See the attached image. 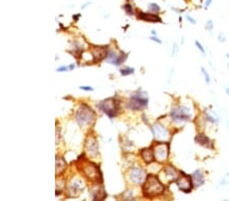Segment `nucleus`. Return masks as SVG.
Here are the masks:
<instances>
[{
  "label": "nucleus",
  "mask_w": 229,
  "mask_h": 201,
  "mask_svg": "<svg viewBox=\"0 0 229 201\" xmlns=\"http://www.w3.org/2000/svg\"><path fill=\"white\" fill-rule=\"evenodd\" d=\"M165 191L164 185L160 182L156 176L150 175L147 177L146 181L143 185V193L147 198H154L160 196Z\"/></svg>",
  "instance_id": "1"
},
{
  "label": "nucleus",
  "mask_w": 229,
  "mask_h": 201,
  "mask_svg": "<svg viewBox=\"0 0 229 201\" xmlns=\"http://www.w3.org/2000/svg\"><path fill=\"white\" fill-rule=\"evenodd\" d=\"M75 117L77 124L81 127H84V126H90L91 124H93V122L96 119V115L95 112L88 105L81 104L75 111Z\"/></svg>",
  "instance_id": "2"
},
{
  "label": "nucleus",
  "mask_w": 229,
  "mask_h": 201,
  "mask_svg": "<svg viewBox=\"0 0 229 201\" xmlns=\"http://www.w3.org/2000/svg\"><path fill=\"white\" fill-rule=\"evenodd\" d=\"M171 120L175 123H182L191 119V111L186 106H177L172 108L170 112Z\"/></svg>",
  "instance_id": "3"
},
{
  "label": "nucleus",
  "mask_w": 229,
  "mask_h": 201,
  "mask_svg": "<svg viewBox=\"0 0 229 201\" xmlns=\"http://www.w3.org/2000/svg\"><path fill=\"white\" fill-rule=\"evenodd\" d=\"M98 108L102 112H104L109 118H114L117 115L118 110H119V104L115 100V98H109V99L99 102Z\"/></svg>",
  "instance_id": "4"
},
{
  "label": "nucleus",
  "mask_w": 229,
  "mask_h": 201,
  "mask_svg": "<svg viewBox=\"0 0 229 201\" xmlns=\"http://www.w3.org/2000/svg\"><path fill=\"white\" fill-rule=\"evenodd\" d=\"M149 103V98L146 93H137L130 97L128 103V109L133 111H140L147 107Z\"/></svg>",
  "instance_id": "5"
},
{
  "label": "nucleus",
  "mask_w": 229,
  "mask_h": 201,
  "mask_svg": "<svg viewBox=\"0 0 229 201\" xmlns=\"http://www.w3.org/2000/svg\"><path fill=\"white\" fill-rule=\"evenodd\" d=\"M83 174L85 175V177H87L91 182L94 183H100L101 181V172L96 165H94L93 163L87 162L83 165L81 168Z\"/></svg>",
  "instance_id": "6"
},
{
  "label": "nucleus",
  "mask_w": 229,
  "mask_h": 201,
  "mask_svg": "<svg viewBox=\"0 0 229 201\" xmlns=\"http://www.w3.org/2000/svg\"><path fill=\"white\" fill-rule=\"evenodd\" d=\"M147 179V174L146 171L142 168L134 167L133 169H130L128 172V180L129 182H132L136 185H141L142 183H144Z\"/></svg>",
  "instance_id": "7"
},
{
  "label": "nucleus",
  "mask_w": 229,
  "mask_h": 201,
  "mask_svg": "<svg viewBox=\"0 0 229 201\" xmlns=\"http://www.w3.org/2000/svg\"><path fill=\"white\" fill-rule=\"evenodd\" d=\"M154 155L156 161L163 163L167 161L169 155V144L165 142H159L154 147Z\"/></svg>",
  "instance_id": "8"
},
{
  "label": "nucleus",
  "mask_w": 229,
  "mask_h": 201,
  "mask_svg": "<svg viewBox=\"0 0 229 201\" xmlns=\"http://www.w3.org/2000/svg\"><path fill=\"white\" fill-rule=\"evenodd\" d=\"M175 183H176L178 189L182 192H185V193H190L193 190V187H195L193 180H191V176L185 175L183 173H181V175L179 176V178Z\"/></svg>",
  "instance_id": "9"
},
{
  "label": "nucleus",
  "mask_w": 229,
  "mask_h": 201,
  "mask_svg": "<svg viewBox=\"0 0 229 201\" xmlns=\"http://www.w3.org/2000/svg\"><path fill=\"white\" fill-rule=\"evenodd\" d=\"M85 148L86 153L90 158H97L99 155V144H98L97 139L90 135V136L86 139L85 143Z\"/></svg>",
  "instance_id": "10"
},
{
  "label": "nucleus",
  "mask_w": 229,
  "mask_h": 201,
  "mask_svg": "<svg viewBox=\"0 0 229 201\" xmlns=\"http://www.w3.org/2000/svg\"><path fill=\"white\" fill-rule=\"evenodd\" d=\"M126 58H128V54H125V53H117L113 50H108L107 56H106V61L110 64L118 66V65L123 63Z\"/></svg>",
  "instance_id": "11"
},
{
  "label": "nucleus",
  "mask_w": 229,
  "mask_h": 201,
  "mask_svg": "<svg viewBox=\"0 0 229 201\" xmlns=\"http://www.w3.org/2000/svg\"><path fill=\"white\" fill-rule=\"evenodd\" d=\"M85 185L83 181L79 178H73L70 182H69L68 186H67V191L68 194L72 196V197H75V196H79L81 191L84 190Z\"/></svg>",
  "instance_id": "12"
},
{
  "label": "nucleus",
  "mask_w": 229,
  "mask_h": 201,
  "mask_svg": "<svg viewBox=\"0 0 229 201\" xmlns=\"http://www.w3.org/2000/svg\"><path fill=\"white\" fill-rule=\"evenodd\" d=\"M151 130H152L153 135L156 140L164 141L169 137V131L162 124H160V123H155V124L151 127Z\"/></svg>",
  "instance_id": "13"
},
{
  "label": "nucleus",
  "mask_w": 229,
  "mask_h": 201,
  "mask_svg": "<svg viewBox=\"0 0 229 201\" xmlns=\"http://www.w3.org/2000/svg\"><path fill=\"white\" fill-rule=\"evenodd\" d=\"M195 141L198 143V144L202 145L206 148H213L214 147V143L211 140L210 137H208L207 135L203 134V133H199L197 134V136L195 137Z\"/></svg>",
  "instance_id": "14"
},
{
  "label": "nucleus",
  "mask_w": 229,
  "mask_h": 201,
  "mask_svg": "<svg viewBox=\"0 0 229 201\" xmlns=\"http://www.w3.org/2000/svg\"><path fill=\"white\" fill-rule=\"evenodd\" d=\"M91 195H92L93 199H95V200H102L106 197V193L103 189V187L100 186L99 183H96L95 185L91 188Z\"/></svg>",
  "instance_id": "15"
},
{
  "label": "nucleus",
  "mask_w": 229,
  "mask_h": 201,
  "mask_svg": "<svg viewBox=\"0 0 229 201\" xmlns=\"http://www.w3.org/2000/svg\"><path fill=\"white\" fill-rule=\"evenodd\" d=\"M138 18L145 20V22H150V23H162V19L159 18L157 14L154 13H148V12H143L140 11L138 13Z\"/></svg>",
  "instance_id": "16"
},
{
  "label": "nucleus",
  "mask_w": 229,
  "mask_h": 201,
  "mask_svg": "<svg viewBox=\"0 0 229 201\" xmlns=\"http://www.w3.org/2000/svg\"><path fill=\"white\" fill-rule=\"evenodd\" d=\"M191 176V180H193L194 186L195 187H201L205 183V176L201 170H195Z\"/></svg>",
  "instance_id": "17"
},
{
  "label": "nucleus",
  "mask_w": 229,
  "mask_h": 201,
  "mask_svg": "<svg viewBox=\"0 0 229 201\" xmlns=\"http://www.w3.org/2000/svg\"><path fill=\"white\" fill-rule=\"evenodd\" d=\"M107 47H95L93 49V57H94V61L97 62V61H101L104 58H106L107 56Z\"/></svg>",
  "instance_id": "18"
},
{
  "label": "nucleus",
  "mask_w": 229,
  "mask_h": 201,
  "mask_svg": "<svg viewBox=\"0 0 229 201\" xmlns=\"http://www.w3.org/2000/svg\"><path fill=\"white\" fill-rule=\"evenodd\" d=\"M164 173L166 175V178L167 180H168V182H176L177 181V179L179 178V174H178V172L174 169L173 167H166L165 169H164Z\"/></svg>",
  "instance_id": "19"
},
{
  "label": "nucleus",
  "mask_w": 229,
  "mask_h": 201,
  "mask_svg": "<svg viewBox=\"0 0 229 201\" xmlns=\"http://www.w3.org/2000/svg\"><path fill=\"white\" fill-rule=\"evenodd\" d=\"M141 155L142 158L144 159V162L147 163H152L154 162L155 155H154V151L151 148H144L141 151Z\"/></svg>",
  "instance_id": "20"
},
{
  "label": "nucleus",
  "mask_w": 229,
  "mask_h": 201,
  "mask_svg": "<svg viewBox=\"0 0 229 201\" xmlns=\"http://www.w3.org/2000/svg\"><path fill=\"white\" fill-rule=\"evenodd\" d=\"M66 169V162L62 158H56V176H60Z\"/></svg>",
  "instance_id": "21"
},
{
  "label": "nucleus",
  "mask_w": 229,
  "mask_h": 201,
  "mask_svg": "<svg viewBox=\"0 0 229 201\" xmlns=\"http://www.w3.org/2000/svg\"><path fill=\"white\" fill-rule=\"evenodd\" d=\"M206 115V120L209 121L211 123H218L219 122V119L218 117L216 116L215 113L214 114H209V113H205Z\"/></svg>",
  "instance_id": "22"
},
{
  "label": "nucleus",
  "mask_w": 229,
  "mask_h": 201,
  "mask_svg": "<svg viewBox=\"0 0 229 201\" xmlns=\"http://www.w3.org/2000/svg\"><path fill=\"white\" fill-rule=\"evenodd\" d=\"M133 72H134V69L132 68V67H126V68H122V69H120L121 75H123V76L129 75V74H133Z\"/></svg>",
  "instance_id": "23"
},
{
  "label": "nucleus",
  "mask_w": 229,
  "mask_h": 201,
  "mask_svg": "<svg viewBox=\"0 0 229 201\" xmlns=\"http://www.w3.org/2000/svg\"><path fill=\"white\" fill-rule=\"evenodd\" d=\"M149 10L151 12H155V13H157V12L160 11V6L158 5L157 3H151L149 4Z\"/></svg>",
  "instance_id": "24"
},
{
  "label": "nucleus",
  "mask_w": 229,
  "mask_h": 201,
  "mask_svg": "<svg viewBox=\"0 0 229 201\" xmlns=\"http://www.w3.org/2000/svg\"><path fill=\"white\" fill-rule=\"evenodd\" d=\"M201 70H202V73H203L204 77H205V81H206V83H207V84H209V83H211V78H210L209 73H208V71H207L206 69L204 68V67H202V68H201Z\"/></svg>",
  "instance_id": "25"
},
{
  "label": "nucleus",
  "mask_w": 229,
  "mask_h": 201,
  "mask_svg": "<svg viewBox=\"0 0 229 201\" xmlns=\"http://www.w3.org/2000/svg\"><path fill=\"white\" fill-rule=\"evenodd\" d=\"M123 9L126 11V13H128V15H133V6L130 5V4H124Z\"/></svg>",
  "instance_id": "26"
},
{
  "label": "nucleus",
  "mask_w": 229,
  "mask_h": 201,
  "mask_svg": "<svg viewBox=\"0 0 229 201\" xmlns=\"http://www.w3.org/2000/svg\"><path fill=\"white\" fill-rule=\"evenodd\" d=\"M57 72H64V71H70L69 70V65H63V66H60L56 69Z\"/></svg>",
  "instance_id": "27"
},
{
  "label": "nucleus",
  "mask_w": 229,
  "mask_h": 201,
  "mask_svg": "<svg viewBox=\"0 0 229 201\" xmlns=\"http://www.w3.org/2000/svg\"><path fill=\"white\" fill-rule=\"evenodd\" d=\"M195 46H197V48L199 49V50L202 52V54H203V55H205L206 51H205V49H204V47L202 46V44L200 43L199 41H195Z\"/></svg>",
  "instance_id": "28"
},
{
  "label": "nucleus",
  "mask_w": 229,
  "mask_h": 201,
  "mask_svg": "<svg viewBox=\"0 0 229 201\" xmlns=\"http://www.w3.org/2000/svg\"><path fill=\"white\" fill-rule=\"evenodd\" d=\"M225 185H229V173L222 180V186H225Z\"/></svg>",
  "instance_id": "29"
},
{
  "label": "nucleus",
  "mask_w": 229,
  "mask_h": 201,
  "mask_svg": "<svg viewBox=\"0 0 229 201\" xmlns=\"http://www.w3.org/2000/svg\"><path fill=\"white\" fill-rule=\"evenodd\" d=\"M80 89H83V91H87V92L94 91V88L92 87H89V85H81V87H80Z\"/></svg>",
  "instance_id": "30"
},
{
  "label": "nucleus",
  "mask_w": 229,
  "mask_h": 201,
  "mask_svg": "<svg viewBox=\"0 0 229 201\" xmlns=\"http://www.w3.org/2000/svg\"><path fill=\"white\" fill-rule=\"evenodd\" d=\"M213 28H214V24H213V22H212V20H209V22L207 23V24H206V28L208 31H212L213 30Z\"/></svg>",
  "instance_id": "31"
},
{
  "label": "nucleus",
  "mask_w": 229,
  "mask_h": 201,
  "mask_svg": "<svg viewBox=\"0 0 229 201\" xmlns=\"http://www.w3.org/2000/svg\"><path fill=\"white\" fill-rule=\"evenodd\" d=\"M185 18H186V19H187V20H189V23H190L191 24H195V23H197V20H195L194 18H191L190 15L186 14V15H185Z\"/></svg>",
  "instance_id": "32"
},
{
  "label": "nucleus",
  "mask_w": 229,
  "mask_h": 201,
  "mask_svg": "<svg viewBox=\"0 0 229 201\" xmlns=\"http://www.w3.org/2000/svg\"><path fill=\"white\" fill-rule=\"evenodd\" d=\"M151 41H153V42H156V43H158V44H162V41L159 39V38H157V37H155V36H152V37H150L149 38Z\"/></svg>",
  "instance_id": "33"
},
{
  "label": "nucleus",
  "mask_w": 229,
  "mask_h": 201,
  "mask_svg": "<svg viewBox=\"0 0 229 201\" xmlns=\"http://www.w3.org/2000/svg\"><path fill=\"white\" fill-rule=\"evenodd\" d=\"M218 41H219L220 43H224V42H225V41H226L225 37H224V35L221 34V33H220L219 36H218Z\"/></svg>",
  "instance_id": "34"
},
{
  "label": "nucleus",
  "mask_w": 229,
  "mask_h": 201,
  "mask_svg": "<svg viewBox=\"0 0 229 201\" xmlns=\"http://www.w3.org/2000/svg\"><path fill=\"white\" fill-rule=\"evenodd\" d=\"M177 50H178L177 45H176V44H174V46H173V50H172V55H176Z\"/></svg>",
  "instance_id": "35"
},
{
  "label": "nucleus",
  "mask_w": 229,
  "mask_h": 201,
  "mask_svg": "<svg viewBox=\"0 0 229 201\" xmlns=\"http://www.w3.org/2000/svg\"><path fill=\"white\" fill-rule=\"evenodd\" d=\"M212 2H213V0H206V2H205V8L209 7L211 4H212Z\"/></svg>",
  "instance_id": "36"
},
{
  "label": "nucleus",
  "mask_w": 229,
  "mask_h": 201,
  "mask_svg": "<svg viewBox=\"0 0 229 201\" xmlns=\"http://www.w3.org/2000/svg\"><path fill=\"white\" fill-rule=\"evenodd\" d=\"M75 64H70V65H69V70H73V69H75Z\"/></svg>",
  "instance_id": "37"
},
{
  "label": "nucleus",
  "mask_w": 229,
  "mask_h": 201,
  "mask_svg": "<svg viewBox=\"0 0 229 201\" xmlns=\"http://www.w3.org/2000/svg\"><path fill=\"white\" fill-rule=\"evenodd\" d=\"M226 93H227V95L229 96V87H228V88H226Z\"/></svg>",
  "instance_id": "38"
},
{
  "label": "nucleus",
  "mask_w": 229,
  "mask_h": 201,
  "mask_svg": "<svg viewBox=\"0 0 229 201\" xmlns=\"http://www.w3.org/2000/svg\"><path fill=\"white\" fill-rule=\"evenodd\" d=\"M152 34L156 36V35H157V32H156V31H152Z\"/></svg>",
  "instance_id": "39"
},
{
  "label": "nucleus",
  "mask_w": 229,
  "mask_h": 201,
  "mask_svg": "<svg viewBox=\"0 0 229 201\" xmlns=\"http://www.w3.org/2000/svg\"><path fill=\"white\" fill-rule=\"evenodd\" d=\"M226 56H227V58H229V53H228V54H227Z\"/></svg>",
  "instance_id": "40"
},
{
  "label": "nucleus",
  "mask_w": 229,
  "mask_h": 201,
  "mask_svg": "<svg viewBox=\"0 0 229 201\" xmlns=\"http://www.w3.org/2000/svg\"><path fill=\"white\" fill-rule=\"evenodd\" d=\"M227 66H228V68H229V63H228V65H227Z\"/></svg>",
  "instance_id": "41"
}]
</instances>
